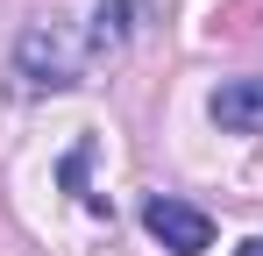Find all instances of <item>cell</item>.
<instances>
[{
  "mask_svg": "<svg viewBox=\"0 0 263 256\" xmlns=\"http://www.w3.org/2000/svg\"><path fill=\"white\" fill-rule=\"evenodd\" d=\"M235 256H263V235H256V242H242V249H235Z\"/></svg>",
  "mask_w": 263,
  "mask_h": 256,
  "instance_id": "obj_5",
  "label": "cell"
},
{
  "mask_svg": "<svg viewBox=\"0 0 263 256\" xmlns=\"http://www.w3.org/2000/svg\"><path fill=\"white\" fill-rule=\"evenodd\" d=\"M142 228H149L171 256H206L214 249V221L199 207H185V199H149V207H142Z\"/></svg>",
  "mask_w": 263,
  "mask_h": 256,
  "instance_id": "obj_2",
  "label": "cell"
},
{
  "mask_svg": "<svg viewBox=\"0 0 263 256\" xmlns=\"http://www.w3.org/2000/svg\"><path fill=\"white\" fill-rule=\"evenodd\" d=\"M214 121L228 128V135H263V79H228L214 85Z\"/></svg>",
  "mask_w": 263,
  "mask_h": 256,
  "instance_id": "obj_3",
  "label": "cell"
},
{
  "mask_svg": "<svg viewBox=\"0 0 263 256\" xmlns=\"http://www.w3.org/2000/svg\"><path fill=\"white\" fill-rule=\"evenodd\" d=\"M135 14H142V0H100L92 7V50H121L135 36Z\"/></svg>",
  "mask_w": 263,
  "mask_h": 256,
  "instance_id": "obj_4",
  "label": "cell"
},
{
  "mask_svg": "<svg viewBox=\"0 0 263 256\" xmlns=\"http://www.w3.org/2000/svg\"><path fill=\"white\" fill-rule=\"evenodd\" d=\"M14 71L29 93H64V85H79V43L64 22H29L22 43H14Z\"/></svg>",
  "mask_w": 263,
  "mask_h": 256,
  "instance_id": "obj_1",
  "label": "cell"
}]
</instances>
